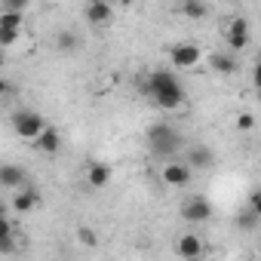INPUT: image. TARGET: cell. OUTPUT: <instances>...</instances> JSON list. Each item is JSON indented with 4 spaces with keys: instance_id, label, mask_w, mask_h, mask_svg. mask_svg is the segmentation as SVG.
I'll return each instance as SVG.
<instances>
[{
    "instance_id": "14",
    "label": "cell",
    "mask_w": 261,
    "mask_h": 261,
    "mask_svg": "<svg viewBox=\"0 0 261 261\" xmlns=\"http://www.w3.org/2000/svg\"><path fill=\"white\" fill-rule=\"evenodd\" d=\"M37 203H40V191H37V188H31V185L19 188V191H16V197H13V209H16L19 215L31 212V209L37 206Z\"/></svg>"
},
{
    "instance_id": "7",
    "label": "cell",
    "mask_w": 261,
    "mask_h": 261,
    "mask_svg": "<svg viewBox=\"0 0 261 261\" xmlns=\"http://www.w3.org/2000/svg\"><path fill=\"white\" fill-rule=\"evenodd\" d=\"M200 46L197 43H175L172 49H169V59H172V65L178 68V71H185V68H194L197 62H200Z\"/></svg>"
},
{
    "instance_id": "25",
    "label": "cell",
    "mask_w": 261,
    "mask_h": 261,
    "mask_svg": "<svg viewBox=\"0 0 261 261\" xmlns=\"http://www.w3.org/2000/svg\"><path fill=\"white\" fill-rule=\"evenodd\" d=\"M0 218H7V206L4 203H0Z\"/></svg>"
},
{
    "instance_id": "20",
    "label": "cell",
    "mask_w": 261,
    "mask_h": 261,
    "mask_svg": "<svg viewBox=\"0 0 261 261\" xmlns=\"http://www.w3.org/2000/svg\"><path fill=\"white\" fill-rule=\"evenodd\" d=\"M77 240H80V246H98V233L92 230V227H77Z\"/></svg>"
},
{
    "instance_id": "16",
    "label": "cell",
    "mask_w": 261,
    "mask_h": 261,
    "mask_svg": "<svg viewBox=\"0 0 261 261\" xmlns=\"http://www.w3.org/2000/svg\"><path fill=\"white\" fill-rule=\"evenodd\" d=\"M56 49L59 53H77L80 49V37L74 31H59L56 34Z\"/></svg>"
},
{
    "instance_id": "5",
    "label": "cell",
    "mask_w": 261,
    "mask_h": 261,
    "mask_svg": "<svg viewBox=\"0 0 261 261\" xmlns=\"http://www.w3.org/2000/svg\"><path fill=\"white\" fill-rule=\"evenodd\" d=\"M191 172H200V169H212L215 166V154H212V148H206V145H188L185 148V160H181Z\"/></svg>"
},
{
    "instance_id": "6",
    "label": "cell",
    "mask_w": 261,
    "mask_h": 261,
    "mask_svg": "<svg viewBox=\"0 0 261 261\" xmlns=\"http://www.w3.org/2000/svg\"><path fill=\"white\" fill-rule=\"evenodd\" d=\"M160 178H163L169 188H188V185L194 181V172H191V169H188L181 160H169V163L163 166Z\"/></svg>"
},
{
    "instance_id": "17",
    "label": "cell",
    "mask_w": 261,
    "mask_h": 261,
    "mask_svg": "<svg viewBox=\"0 0 261 261\" xmlns=\"http://www.w3.org/2000/svg\"><path fill=\"white\" fill-rule=\"evenodd\" d=\"M258 221H261V212H255V209H249V206H243V209L237 212V227H240V230H255Z\"/></svg>"
},
{
    "instance_id": "3",
    "label": "cell",
    "mask_w": 261,
    "mask_h": 261,
    "mask_svg": "<svg viewBox=\"0 0 261 261\" xmlns=\"http://www.w3.org/2000/svg\"><path fill=\"white\" fill-rule=\"evenodd\" d=\"M46 126H49V123L43 120V114H37V111H31V108H22V111L13 114V129H16V136L25 139V142H34Z\"/></svg>"
},
{
    "instance_id": "9",
    "label": "cell",
    "mask_w": 261,
    "mask_h": 261,
    "mask_svg": "<svg viewBox=\"0 0 261 261\" xmlns=\"http://www.w3.org/2000/svg\"><path fill=\"white\" fill-rule=\"evenodd\" d=\"M224 37H227V46H230L233 53L246 49V46H249V22H246V19H233V22H227Z\"/></svg>"
},
{
    "instance_id": "23",
    "label": "cell",
    "mask_w": 261,
    "mask_h": 261,
    "mask_svg": "<svg viewBox=\"0 0 261 261\" xmlns=\"http://www.w3.org/2000/svg\"><path fill=\"white\" fill-rule=\"evenodd\" d=\"M7 237H13V221L0 218V240H7Z\"/></svg>"
},
{
    "instance_id": "13",
    "label": "cell",
    "mask_w": 261,
    "mask_h": 261,
    "mask_svg": "<svg viewBox=\"0 0 261 261\" xmlns=\"http://www.w3.org/2000/svg\"><path fill=\"white\" fill-rule=\"evenodd\" d=\"M209 71L230 77V74H237V71H240V62H237V56H233V53H212V56H209Z\"/></svg>"
},
{
    "instance_id": "19",
    "label": "cell",
    "mask_w": 261,
    "mask_h": 261,
    "mask_svg": "<svg viewBox=\"0 0 261 261\" xmlns=\"http://www.w3.org/2000/svg\"><path fill=\"white\" fill-rule=\"evenodd\" d=\"M19 34H22V28H7V25H0V49L13 46V43L19 40Z\"/></svg>"
},
{
    "instance_id": "26",
    "label": "cell",
    "mask_w": 261,
    "mask_h": 261,
    "mask_svg": "<svg viewBox=\"0 0 261 261\" xmlns=\"http://www.w3.org/2000/svg\"><path fill=\"white\" fill-rule=\"evenodd\" d=\"M0 62H4V49H0Z\"/></svg>"
},
{
    "instance_id": "10",
    "label": "cell",
    "mask_w": 261,
    "mask_h": 261,
    "mask_svg": "<svg viewBox=\"0 0 261 261\" xmlns=\"http://www.w3.org/2000/svg\"><path fill=\"white\" fill-rule=\"evenodd\" d=\"M175 249H178V255H181L185 261H197L206 246H203V240H200L197 233H181V237L175 240Z\"/></svg>"
},
{
    "instance_id": "15",
    "label": "cell",
    "mask_w": 261,
    "mask_h": 261,
    "mask_svg": "<svg viewBox=\"0 0 261 261\" xmlns=\"http://www.w3.org/2000/svg\"><path fill=\"white\" fill-rule=\"evenodd\" d=\"M34 148H37L40 154H49V157H53V154H59V148H62V136H59V129H56V126H46L43 133L34 139Z\"/></svg>"
},
{
    "instance_id": "24",
    "label": "cell",
    "mask_w": 261,
    "mask_h": 261,
    "mask_svg": "<svg viewBox=\"0 0 261 261\" xmlns=\"http://www.w3.org/2000/svg\"><path fill=\"white\" fill-rule=\"evenodd\" d=\"M7 92H10V83H7V80H4V77H0V98H4V95H7Z\"/></svg>"
},
{
    "instance_id": "4",
    "label": "cell",
    "mask_w": 261,
    "mask_h": 261,
    "mask_svg": "<svg viewBox=\"0 0 261 261\" xmlns=\"http://www.w3.org/2000/svg\"><path fill=\"white\" fill-rule=\"evenodd\" d=\"M181 218H185V221H194V224H203V221L212 218V203H209L206 197L194 194V197H188V200L181 203Z\"/></svg>"
},
{
    "instance_id": "8",
    "label": "cell",
    "mask_w": 261,
    "mask_h": 261,
    "mask_svg": "<svg viewBox=\"0 0 261 261\" xmlns=\"http://www.w3.org/2000/svg\"><path fill=\"white\" fill-rule=\"evenodd\" d=\"M28 185V169L19 166V163H0V188H10V191H19Z\"/></svg>"
},
{
    "instance_id": "18",
    "label": "cell",
    "mask_w": 261,
    "mask_h": 261,
    "mask_svg": "<svg viewBox=\"0 0 261 261\" xmlns=\"http://www.w3.org/2000/svg\"><path fill=\"white\" fill-rule=\"evenodd\" d=\"M206 4H200V0H188V4H181V16L188 19H206Z\"/></svg>"
},
{
    "instance_id": "12",
    "label": "cell",
    "mask_w": 261,
    "mask_h": 261,
    "mask_svg": "<svg viewBox=\"0 0 261 261\" xmlns=\"http://www.w3.org/2000/svg\"><path fill=\"white\" fill-rule=\"evenodd\" d=\"M111 178H114V169H111L105 160H92V163L86 166V181H89V188H108Z\"/></svg>"
},
{
    "instance_id": "22",
    "label": "cell",
    "mask_w": 261,
    "mask_h": 261,
    "mask_svg": "<svg viewBox=\"0 0 261 261\" xmlns=\"http://www.w3.org/2000/svg\"><path fill=\"white\" fill-rule=\"evenodd\" d=\"M19 246H16V237H7V240H0V255H10V252H16Z\"/></svg>"
},
{
    "instance_id": "1",
    "label": "cell",
    "mask_w": 261,
    "mask_h": 261,
    "mask_svg": "<svg viewBox=\"0 0 261 261\" xmlns=\"http://www.w3.org/2000/svg\"><path fill=\"white\" fill-rule=\"evenodd\" d=\"M142 92H145L154 105H160L163 111H175V108L185 105V89H181L178 77H175L172 71H166V68L151 71V74L145 77V83H142Z\"/></svg>"
},
{
    "instance_id": "11",
    "label": "cell",
    "mask_w": 261,
    "mask_h": 261,
    "mask_svg": "<svg viewBox=\"0 0 261 261\" xmlns=\"http://www.w3.org/2000/svg\"><path fill=\"white\" fill-rule=\"evenodd\" d=\"M83 16H86L89 25H108L114 19V7L105 4V0H92V4L83 7Z\"/></svg>"
},
{
    "instance_id": "2",
    "label": "cell",
    "mask_w": 261,
    "mask_h": 261,
    "mask_svg": "<svg viewBox=\"0 0 261 261\" xmlns=\"http://www.w3.org/2000/svg\"><path fill=\"white\" fill-rule=\"evenodd\" d=\"M148 148L154 157H175L178 151H185V139L178 136V129L172 123H154L148 126Z\"/></svg>"
},
{
    "instance_id": "21",
    "label": "cell",
    "mask_w": 261,
    "mask_h": 261,
    "mask_svg": "<svg viewBox=\"0 0 261 261\" xmlns=\"http://www.w3.org/2000/svg\"><path fill=\"white\" fill-rule=\"evenodd\" d=\"M237 129H240V133H252V129H255V114H249V111L237 114Z\"/></svg>"
}]
</instances>
